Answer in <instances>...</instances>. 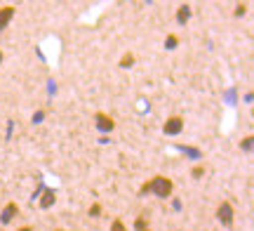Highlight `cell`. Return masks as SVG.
<instances>
[{"label": "cell", "instance_id": "6da1fadb", "mask_svg": "<svg viewBox=\"0 0 254 231\" xmlns=\"http://www.w3.org/2000/svg\"><path fill=\"white\" fill-rule=\"evenodd\" d=\"M172 189H174L172 179L158 175V177H153V179H148V182L139 189V194H141V196H144V194H155L158 198H167V196L172 194Z\"/></svg>", "mask_w": 254, "mask_h": 231}, {"label": "cell", "instance_id": "7a4b0ae2", "mask_svg": "<svg viewBox=\"0 0 254 231\" xmlns=\"http://www.w3.org/2000/svg\"><path fill=\"white\" fill-rule=\"evenodd\" d=\"M217 220L224 224L226 229H231V227H233V205L228 203V201H224V203L217 208Z\"/></svg>", "mask_w": 254, "mask_h": 231}, {"label": "cell", "instance_id": "3957f363", "mask_svg": "<svg viewBox=\"0 0 254 231\" xmlns=\"http://www.w3.org/2000/svg\"><path fill=\"white\" fill-rule=\"evenodd\" d=\"M182 130H184V118H182V116H172V118L165 120V125H163V132L167 135V137L179 135Z\"/></svg>", "mask_w": 254, "mask_h": 231}, {"label": "cell", "instance_id": "277c9868", "mask_svg": "<svg viewBox=\"0 0 254 231\" xmlns=\"http://www.w3.org/2000/svg\"><path fill=\"white\" fill-rule=\"evenodd\" d=\"M94 125H97V130L99 132H113V128H116V123H113V118L111 116H106V113H94Z\"/></svg>", "mask_w": 254, "mask_h": 231}, {"label": "cell", "instance_id": "5b68a950", "mask_svg": "<svg viewBox=\"0 0 254 231\" xmlns=\"http://www.w3.org/2000/svg\"><path fill=\"white\" fill-rule=\"evenodd\" d=\"M17 213H19V205L17 203H7L5 208H2V213H0V222L9 224L14 217H17Z\"/></svg>", "mask_w": 254, "mask_h": 231}, {"label": "cell", "instance_id": "8992f818", "mask_svg": "<svg viewBox=\"0 0 254 231\" xmlns=\"http://www.w3.org/2000/svg\"><path fill=\"white\" fill-rule=\"evenodd\" d=\"M14 19V7L12 5H5V7H0V31H5L9 26V21Z\"/></svg>", "mask_w": 254, "mask_h": 231}, {"label": "cell", "instance_id": "52a82bcc", "mask_svg": "<svg viewBox=\"0 0 254 231\" xmlns=\"http://www.w3.org/2000/svg\"><path fill=\"white\" fill-rule=\"evenodd\" d=\"M55 201H57V194L52 191V189H45V191H43V198H40V208L47 210V208L55 205Z\"/></svg>", "mask_w": 254, "mask_h": 231}, {"label": "cell", "instance_id": "ba28073f", "mask_svg": "<svg viewBox=\"0 0 254 231\" xmlns=\"http://www.w3.org/2000/svg\"><path fill=\"white\" fill-rule=\"evenodd\" d=\"M190 19V5H182V7L177 9V24H186V21H189Z\"/></svg>", "mask_w": 254, "mask_h": 231}, {"label": "cell", "instance_id": "9c48e42d", "mask_svg": "<svg viewBox=\"0 0 254 231\" xmlns=\"http://www.w3.org/2000/svg\"><path fill=\"white\" fill-rule=\"evenodd\" d=\"M132 64H134V55L132 52H127V55L120 57V69H132Z\"/></svg>", "mask_w": 254, "mask_h": 231}, {"label": "cell", "instance_id": "30bf717a", "mask_svg": "<svg viewBox=\"0 0 254 231\" xmlns=\"http://www.w3.org/2000/svg\"><path fill=\"white\" fill-rule=\"evenodd\" d=\"M134 231H148V222H146V217H144V215H139V217H136V222H134Z\"/></svg>", "mask_w": 254, "mask_h": 231}, {"label": "cell", "instance_id": "8fae6325", "mask_svg": "<svg viewBox=\"0 0 254 231\" xmlns=\"http://www.w3.org/2000/svg\"><path fill=\"white\" fill-rule=\"evenodd\" d=\"M252 147H254V137H245L243 142H240V149H243V151H247V154L252 151Z\"/></svg>", "mask_w": 254, "mask_h": 231}, {"label": "cell", "instance_id": "7c38bea8", "mask_svg": "<svg viewBox=\"0 0 254 231\" xmlns=\"http://www.w3.org/2000/svg\"><path fill=\"white\" fill-rule=\"evenodd\" d=\"M177 45H179V38H177V36H167V38H165V47H167V50H174Z\"/></svg>", "mask_w": 254, "mask_h": 231}, {"label": "cell", "instance_id": "4fadbf2b", "mask_svg": "<svg viewBox=\"0 0 254 231\" xmlns=\"http://www.w3.org/2000/svg\"><path fill=\"white\" fill-rule=\"evenodd\" d=\"M111 231H127L125 224H123V220H113L111 222Z\"/></svg>", "mask_w": 254, "mask_h": 231}, {"label": "cell", "instance_id": "5bb4252c", "mask_svg": "<svg viewBox=\"0 0 254 231\" xmlns=\"http://www.w3.org/2000/svg\"><path fill=\"white\" fill-rule=\"evenodd\" d=\"M190 175H193V179H200V177L205 175V167H202V165H195L193 170H190Z\"/></svg>", "mask_w": 254, "mask_h": 231}, {"label": "cell", "instance_id": "9a60e30c", "mask_svg": "<svg viewBox=\"0 0 254 231\" xmlns=\"http://www.w3.org/2000/svg\"><path fill=\"white\" fill-rule=\"evenodd\" d=\"M99 215H101V205L94 203V205L90 208V217H99Z\"/></svg>", "mask_w": 254, "mask_h": 231}, {"label": "cell", "instance_id": "2e32d148", "mask_svg": "<svg viewBox=\"0 0 254 231\" xmlns=\"http://www.w3.org/2000/svg\"><path fill=\"white\" fill-rule=\"evenodd\" d=\"M245 12H247V5H243V2H240V5L236 7V17H243Z\"/></svg>", "mask_w": 254, "mask_h": 231}, {"label": "cell", "instance_id": "e0dca14e", "mask_svg": "<svg viewBox=\"0 0 254 231\" xmlns=\"http://www.w3.org/2000/svg\"><path fill=\"white\" fill-rule=\"evenodd\" d=\"M19 231H33V229H31V227H21V229H19Z\"/></svg>", "mask_w": 254, "mask_h": 231}, {"label": "cell", "instance_id": "ac0fdd59", "mask_svg": "<svg viewBox=\"0 0 254 231\" xmlns=\"http://www.w3.org/2000/svg\"><path fill=\"white\" fill-rule=\"evenodd\" d=\"M0 64H2V52H0Z\"/></svg>", "mask_w": 254, "mask_h": 231}, {"label": "cell", "instance_id": "d6986e66", "mask_svg": "<svg viewBox=\"0 0 254 231\" xmlns=\"http://www.w3.org/2000/svg\"><path fill=\"white\" fill-rule=\"evenodd\" d=\"M55 231H64V229H55Z\"/></svg>", "mask_w": 254, "mask_h": 231}]
</instances>
